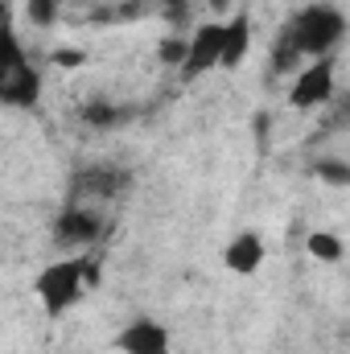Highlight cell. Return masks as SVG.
I'll list each match as a JSON object with an SVG mask.
<instances>
[{
	"instance_id": "cell-1",
	"label": "cell",
	"mask_w": 350,
	"mask_h": 354,
	"mask_svg": "<svg viewBox=\"0 0 350 354\" xmlns=\"http://www.w3.org/2000/svg\"><path fill=\"white\" fill-rule=\"evenodd\" d=\"M342 33H347L342 8H334V4H305L301 12H293L284 21V29L276 37H284L301 58H330L334 46L342 41Z\"/></svg>"
},
{
	"instance_id": "cell-2",
	"label": "cell",
	"mask_w": 350,
	"mask_h": 354,
	"mask_svg": "<svg viewBox=\"0 0 350 354\" xmlns=\"http://www.w3.org/2000/svg\"><path fill=\"white\" fill-rule=\"evenodd\" d=\"M87 268H91V252L66 256V260H54L50 268H42V276L33 280V292H37V301L46 305L50 317H62L79 301V292L87 288Z\"/></svg>"
},
{
	"instance_id": "cell-3",
	"label": "cell",
	"mask_w": 350,
	"mask_h": 354,
	"mask_svg": "<svg viewBox=\"0 0 350 354\" xmlns=\"http://www.w3.org/2000/svg\"><path fill=\"white\" fill-rule=\"evenodd\" d=\"M0 103H4V107H21V111H29V107L42 103V75H37V66L25 58V50H21L17 37H8V46H4Z\"/></svg>"
},
{
	"instance_id": "cell-4",
	"label": "cell",
	"mask_w": 350,
	"mask_h": 354,
	"mask_svg": "<svg viewBox=\"0 0 350 354\" xmlns=\"http://www.w3.org/2000/svg\"><path fill=\"white\" fill-rule=\"evenodd\" d=\"M334 99V54L330 58H313L309 66L297 71L293 87H288V103L309 111V107H322Z\"/></svg>"
},
{
	"instance_id": "cell-5",
	"label": "cell",
	"mask_w": 350,
	"mask_h": 354,
	"mask_svg": "<svg viewBox=\"0 0 350 354\" xmlns=\"http://www.w3.org/2000/svg\"><path fill=\"white\" fill-rule=\"evenodd\" d=\"M99 235H103V218H99L95 210L66 206V210H58V218H54V239H58L62 248H83V252H91V248L99 243Z\"/></svg>"
},
{
	"instance_id": "cell-6",
	"label": "cell",
	"mask_w": 350,
	"mask_h": 354,
	"mask_svg": "<svg viewBox=\"0 0 350 354\" xmlns=\"http://www.w3.org/2000/svg\"><path fill=\"white\" fill-rule=\"evenodd\" d=\"M223 25H227V21H206V25L194 29V37H190V58H185V66H181V79H198V75H206V71L219 66V58H223Z\"/></svg>"
},
{
	"instance_id": "cell-7",
	"label": "cell",
	"mask_w": 350,
	"mask_h": 354,
	"mask_svg": "<svg viewBox=\"0 0 350 354\" xmlns=\"http://www.w3.org/2000/svg\"><path fill=\"white\" fill-rule=\"evenodd\" d=\"M116 351L120 354H169V330L153 317H136L132 326H124L116 334Z\"/></svg>"
},
{
	"instance_id": "cell-8",
	"label": "cell",
	"mask_w": 350,
	"mask_h": 354,
	"mask_svg": "<svg viewBox=\"0 0 350 354\" xmlns=\"http://www.w3.org/2000/svg\"><path fill=\"white\" fill-rule=\"evenodd\" d=\"M248 50H252V17L248 12H235L223 25V58H219V66L223 71H235L248 58Z\"/></svg>"
},
{
	"instance_id": "cell-9",
	"label": "cell",
	"mask_w": 350,
	"mask_h": 354,
	"mask_svg": "<svg viewBox=\"0 0 350 354\" xmlns=\"http://www.w3.org/2000/svg\"><path fill=\"white\" fill-rule=\"evenodd\" d=\"M223 264L231 268L235 276H252V272H260V264H264V239L256 235V231L235 235V239L227 243V252H223Z\"/></svg>"
},
{
	"instance_id": "cell-10",
	"label": "cell",
	"mask_w": 350,
	"mask_h": 354,
	"mask_svg": "<svg viewBox=\"0 0 350 354\" xmlns=\"http://www.w3.org/2000/svg\"><path fill=\"white\" fill-rule=\"evenodd\" d=\"M124 185H128V177L120 174V169H111V165L83 169L79 181H75V189H79V194H99V198H107V194H116V189H124Z\"/></svg>"
},
{
	"instance_id": "cell-11",
	"label": "cell",
	"mask_w": 350,
	"mask_h": 354,
	"mask_svg": "<svg viewBox=\"0 0 350 354\" xmlns=\"http://www.w3.org/2000/svg\"><path fill=\"white\" fill-rule=\"evenodd\" d=\"M305 248H309L313 260H326V264H338V260L347 256V248H342V239H338L334 231H313V235L305 239Z\"/></svg>"
},
{
	"instance_id": "cell-12",
	"label": "cell",
	"mask_w": 350,
	"mask_h": 354,
	"mask_svg": "<svg viewBox=\"0 0 350 354\" xmlns=\"http://www.w3.org/2000/svg\"><path fill=\"white\" fill-rule=\"evenodd\" d=\"M313 174H317V181H326V185H334V189H347L350 185V161L326 157V161L313 165Z\"/></svg>"
},
{
	"instance_id": "cell-13",
	"label": "cell",
	"mask_w": 350,
	"mask_h": 354,
	"mask_svg": "<svg viewBox=\"0 0 350 354\" xmlns=\"http://www.w3.org/2000/svg\"><path fill=\"white\" fill-rule=\"evenodd\" d=\"M25 17L33 29H50L58 21V0H25Z\"/></svg>"
},
{
	"instance_id": "cell-14",
	"label": "cell",
	"mask_w": 350,
	"mask_h": 354,
	"mask_svg": "<svg viewBox=\"0 0 350 354\" xmlns=\"http://www.w3.org/2000/svg\"><path fill=\"white\" fill-rule=\"evenodd\" d=\"M157 58L165 62V66H185V58H190V41H181V37H169V41H161V50H157Z\"/></svg>"
},
{
	"instance_id": "cell-15",
	"label": "cell",
	"mask_w": 350,
	"mask_h": 354,
	"mask_svg": "<svg viewBox=\"0 0 350 354\" xmlns=\"http://www.w3.org/2000/svg\"><path fill=\"white\" fill-rule=\"evenodd\" d=\"M83 120H87V124H99V128H107V124H116L120 115H116V107H111V103H87Z\"/></svg>"
},
{
	"instance_id": "cell-16",
	"label": "cell",
	"mask_w": 350,
	"mask_h": 354,
	"mask_svg": "<svg viewBox=\"0 0 350 354\" xmlns=\"http://www.w3.org/2000/svg\"><path fill=\"white\" fill-rule=\"evenodd\" d=\"M54 66H83V54L79 50H58L54 54Z\"/></svg>"
},
{
	"instance_id": "cell-17",
	"label": "cell",
	"mask_w": 350,
	"mask_h": 354,
	"mask_svg": "<svg viewBox=\"0 0 350 354\" xmlns=\"http://www.w3.org/2000/svg\"><path fill=\"white\" fill-rule=\"evenodd\" d=\"M157 4H165L169 17H181V8H185V0H157Z\"/></svg>"
},
{
	"instance_id": "cell-18",
	"label": "cell",
	"mask_w": 350,
	"mask_h": 354,
	"mask_svg": "<svg viewBox=\"0 0 350 354\" xmlns=\"http://www.w3.org/2000/svg\"><path fill=\"white\" fill-rule=\"evenodd\" d=\"M206 4H210L214 12H231V0H206Z\"/></svg>"
},
{
	"instance_id": "cell-19",
	"label": "cell",
	"mask_w": 350,
	"mask_h": 354,
	"mask_svg": "<svg viewBox=\"0 0 350 354\" xmlns=\"http://www.w3.org/2000/svg\"><path fill=\"white\" fill-rule=\"evenodd\" d=\"M342 111H350V95H347V99H342Z\"/></svg>"
},
{
	"instance_id": "cell-20",
	"label": "cell",
	"mask_w": 350,
	"mask_h": 354,
	"mask_svg": "<svg viewBox=\"0 0 350 354\" xmlns=\"http://www.w3.org/2000/svg\"><path fill=\"white\" fill-rule=\"evenodd\" d=\"M132 4H136V0H132Z\"/></svg>"
}]
</instances>
